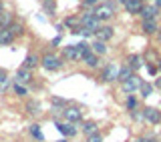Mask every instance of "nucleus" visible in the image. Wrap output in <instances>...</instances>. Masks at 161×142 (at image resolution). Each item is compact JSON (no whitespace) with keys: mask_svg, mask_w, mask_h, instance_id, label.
<instances>
[{"mask_svg":"<svg viewBox=\"0 0 161 142\" xmlns=\"http://www.w3.org/2000/svg\"><path fill=\"white\" fill-rule=\"evenodd\" d=\"M12 22H14L12 12H8V10H0V30H2V28H8Z\"/></svg>","mask_w":161,"mask_h":142,"instance_id":"nucleus-20","label":"nucleus"},{"mask_svg":"<svg viewBox=\"0 0 161 142\" xmlns=\"http://www.w3.org/2000/svg\"><path fill=\"white\" fill-rule=\"evenodd\" d=\"M57 130H58L60 134L69 136V138L77 136V132H79V128H77V126H75L73 122H67V120H57Z\"/></svg>","mask_w":161,"mask_h":142,"instance_id":"nucleus-8","label":"nucleus"},{"mask_svg":"<svg viewBox=\"0 0 161 142\" xmlns=\"http://www.w3.org/2000/svg\"><path fill=\"white\" fill-rule=\"evenodd\" d=\"M80 24H83L85 28H91L93 32H97V30L103 26V22L95 16V12H91V10H85L83 14H80Z\"/></svg>","mask_w":161,"mask_h":142,"instance_id":"nucleus-4","label":"nucleus"},{"mask_svg":"<svg viewBox=\"0 0 161 142\" xmlns=\"http://www.w3.org/2000/svg\"><path fill=\"white\" fill-rule=\"evenodd\" d=\"M143 118L151 126H157V124H161V110L153 108V106H147V108H143Z\"/></svg>","mask_w":161,"mask_h":142,"instance_id":"nucleus-7","label":"nucleus"},{"mask_svg":"<svg viewBox=\"0 0 161 142\" xmlns=\"http://www.w3.org/2000/svg\"><path fill=\"white\" fill-rule=\"evenodd\" d=\"M139 14H141L143 20H155L157 14H159V6H157V4H145V6L141 8Z\"/></svg>","mask_w":161,"mask_h":142,"instance_id":"nucleus-11","label":"nucleus"},{"mask_svg":"<svg viewBox=\"0 0 161 142\" xmlns=\"http://www.w3.org/2000/svg\"><path fill=\"white\" fill-rule=\"evenodd\" d=\"M125 106H127V110H129V112L137 110V108H139V98H137L135 94H129V96H127V102H125Z\"/></svg>","mask_w":161,"mask_h":142,"instance_id":"nucleus-27","label":"nucleus"},{"mask_svg":"<svg viewBox=\"0 0 161 142\" xmlns=\"http://www.w3.org/2000/svg\"><path fill=\"white\" fill-rule=\"evenodd\" d=\"M26 112L30 116H38L40 112H42V106H40L38 100H28L26 102Z\"/></svg>","mask_w":161,"mask_h":142,"instance_id":"nucleus-21","label":"nucleus"},{"mask_svg":"<svg viewBox=\"0 0 161 142\" xmlns=\"http://www.w3.org/2000/svg\"><path fill=\"white\" fill-rule=\"evenodd\" d=\"M50 104H54L57 108H67L69 102L64 98H60V96H50Z\"/></svg>","mask_w":161,"mask_h":142,"instance_id":"nucleus-32","label":"nucleus"},{"mask_svg":"<svg viewBox=\"0 0 161 142\" xmlns=\"http://www.w3.org/2000/svg\"><path fill=\"white\" fill-rule=\"evenodd\" d=\"M64 26H69V30L73 32L75 28H80L83 24H80V16H69L64 18Z\"/></svg>","mask_w":161,"mask_h":142,"instance_id":"nucleus-25","label":"nucleus"},{"mask_svg":"<svg viewBox=\"0 0 161 142\" xmlns=\"http://www.w3.org/2000/svg\"><path fill=\"white\" fill-rule=\"evenodd\" d=\"M77 50H79V54H80V58H83V60H85V56H89V54L93 52L91 44H87V42H79L77 44Z\"/></svg>","mask_w":161,"mask_h":142,"instance_id":"nucleus-29","label":"nucleus"},{"mask_svg":"<svg viewBox=\"0 0 161 142\" xmlns=\"http://www.w3.org/2000/svg\"><path fill=\"white\" fill-rule=\"evenodd\" d=\"M133 74H135L133 70H131L127 64H123V66H119V78H117V82H125V80H129Z\"/></svg>","mask_w":161,"mask_h":142,"instance_id":"nucleus-23","label":"nucleus"},{"mask_svg":"<svg viewBox=\"0 0 161 142\" xmlns=\"http://www.w3.org/2000/svg\"><path fill=\"white\" fill-rule=\"evenodd\" d=\"M153 86H155V88H159V90H161V76H159V78H155V82H153Z\"/></svg>","mask_w":161,"mask_h":142,"instance_id":"nucleus-40","label":"nucleus"},{"mask_svg":"<svg viewBox=\"0 0 161 142\" xmlns=\"http://www.w3.org/2000/svg\"><path fill=\"white\" fill-rule=\"evenodd\" d=\"M12 88H14V94L20 96V98H26V96H28V90H26V86H24V84L14 82V84H12Z\"/></svg>","mask_w":161,"mask_h":142,"instance_id":"nucleus-31","label":"nucleus"},{"mask_svg":"<svg viewBox=\"0 0 161 142\" xmlns=\"http://www.w3.org/2000/svg\"><path fill=\"white\" fill-rule=\"evenodd\" d=\"M101 82H105V84H111V82H117V78H119V66L115 62H109V64H105L103 70H101Z\"/></svg>","mask_w":161,"mask_h":142,"instance_id":"nucleus-3","label":"nucleus"},{"mask_svg":"<svg viewBox=\"0 0 161 142\" xmlns=\"http://www.w3.org/2000/svg\"><path fill=\"white\" fill-rule=\"evenodd\" d=\"M159 24L157 20H141V32L143 34H157Z\"/></svg>","mask_w":161,"mask_h":142,"instance_id":"nucleus-14","label":"nucleus"},{"mask_svg":"<svg viewBox=\"0 0 161 142\" xmlns=\"http://www.w3.org/2000/svg\"><path fill=\"white\" fill-rule=\"evenodd\" d=\"M0 10H4V0H0Z\"/></svg>","mask_w":161,"mask_h":142,"instance_id":"nucleus-42","label":"nucleus"},{"mask_svg":"<svg viewBox=\"0 0 161 142\" xmlns=\"http://www.w3.org/2000/svg\"><path fill=\"white\" fill-rule=\"evenodd\" d=\"M83 2L87 4V6H93V8H95V6H97V4H99L97 0H83Z\"/></svg>","mask_w":161,"mask_h":142,"instance_id":"nucleus-39","label":"nucleus"},{"mask_svg":"<svg viewBox=\"0 0 161 142\" xmlns=\"http://www.w3.org/2000/svg\"><path fill=\"white\" fill-rule=\"evenodd\" d=\"M157 40H159V42H161V32H159V34H157Z\"/></svg>","mask_w":161,"mask_h":142,"instance_id":"nucleus-45","label":"nucleus"},{"mask_svg":"<svg viewBox=\"0 0 161 142\" xmlns=\"http://www.w3.org/2000/svg\"><path fill=\"white\" fill-rule=\"evenodd\" d=\"M143 6H145L143 0H129V2L125 4V10H127V14H139Z\"/></svg>","mask_w":161,"mask_h":142,"instance_id":"nucleus-17","label":"nucleus"},{"mask_svg":"<svg viewBox=\"0 0 161 142\" xmlns=\"http://www.w3.org/2000/svg\"><path fill=\"white\" fill-rule=\"evenodd\" d=\"M125 64H127V66H129L131 70H133L135 74H137V70H141V68L145 66V60L141 58L139 54H129V56L125 58Z\"/></svg>","mask_w":161,"mask_h":142,"instance_id":"nucleus-10","label":"nucleus"},{"mask_svg":"<svg viewBox=\"0 0 161 142\" xmlns=\"http://www.w3.org/2000/svg\"><path fill=\"white\" fill-rule=\"evenodd\" d=\"M80 132H83L85 136H91V134L99 132V124L95 122V120H85V122L80 124Z\"/></svg>","mask_w":161,"mask_h":142,"instance_id":"nucleus-16","label":"nucleus"},{"mask_svg":"<svg viewBox=\"0 0 161 142\" xmlns=\"http://www.w3.org/2000/svg\"><path fill=\"white\" fill-rule=\"evenodd\" d=\"M14 82H20V84H30L32 82V70H28V68H24V66H20L16 70V80Z\"/></svg>","mask_w":161,"mask_h":142,"instance_id":"nucleus-13","label":"nucleus"},{"mask_svg":"<svg viewBox=\"0 0 161 142\" xmlns=\"http://www.w3.org/2000/svg\"><path fill=\"white\" fill-rule=\"evenodd\" d=\"M42 8H44V12H47L48 16H53V14H54V8H57V4H54V0H44Z\"/></svg>","mask_w":161,"mask_h":142,"instance_id":"nucleus-34","label":"nucleus"},{"mask_svg":"<svg viewBox=\"0 0 161 142\" xmlns=\"http://www.w3.org/2000/svg\"><path fill=\"white\" fill-rule=\"evenodd\" d=\"M119 2H121V4H123V6H125V4H127V2H129V0H119Z\"/></svg>","mask_w":161,"mask_h":142,"instance_id":"nucleus-43","label":"nucleus"},{"mask_svg":"<svg viewBox=\"0 0 161 142\" xmlns=\"http://www.w3.org/2000/svg\"><path fill=\"white\" fill-rule=\"evenodd\" d=\"M145 68H147V72L151 76H157L159 74V70H157V64H145Z\"/></svg>","mask_w":161,"mask_h":142,"instance_id":"nucleus-36","label":"nucleus"},{"mask_svg":"<svg viewBox=\"0 0 161 142\" xmlns=\"http://www.w3.org/2000/svg\"><path fill=\"white\" fill-rule=\"evenodd\" d=\"M63 60H69V62H79V60H83L80 54H79V50H77V44H69V46L63 48Z\"/></svg>","mask_w":161,"mask_h":142,"instance_id":"nucleus-9","label":"nucleus"},{"mask_svg":"<svg viewBox=\"0 0 161 142\" xmlns=\"http://www.w3.org/2000/svg\"><path fill=\"white\" fill-rule=\"evenodd\" d=\"M155 4H157V6L161 8V0H155Z\"/></svg>","mask_w":161,"mask_h":142,"instance_id":"nucleus-44","label":"nucleus"},{"mask_svg":"<svg viewBox=\"0 0 161 142\" xmlns=\"http://www.w3.org/2000/svg\"><path fill=\"white\" fill-rule=\"evenodd\" d=\"M83 62H85V66H87V68H99L103 60H101V56H97L95 52H91L89 56H85V60H83Z\"/></svg>","mask_w":161,"mask_h":142,"instance_id":"nucleus-19","label":"nucleus"},{"mask_svg":"<svg viewBox=\"0 0 161 142\" xmlns=\"http://www.w3.org/2000/svg\"><path fill=\"white\" fill-rule=\"evenodd\" d=\"M22 66L28 68V70H34L36 66H40V56H36L34 52H28L26 58H24V62H22Z\"/></svg>","mask_w":161,"mask_h":142,"instance_id":"nucleus-15","label":"nucleus"},{"mask_svg":"<svg viewBox=\"0 0 161 142\" xmlns=\"http://www.w3.org/2000/svg\"><path fill=\"white\" fill-rule=\"evenodd\" d=\"M145 60H147L145 64H157L159 56H157V52H155V50H147V52H145Z\"/></svg>","mask_w":161,"mask_h":142,"instance_id":"nucleus-33","label":"nucleus"},{"mask_svg":"<svg viewBox=\"0 0 161 142\" xmlns=\"http://www.w3.org/2000/svg\"><path fill=\"white\" fill-rule=\"evenodd\" d=\"M155 92V86L151 84V82H141V88H139V94H141V98H149L151 94Z\"/></svg>","mask_w":161,"mask_h":142,"instance_id":"nucleus-22","label":"nucleus"},{"mask_svg":"<svg viewBox=\"0 0 161 142\" xmlns=\"http://www.w3.org/2000/svg\"><path fill=\"white\" fill-rule=\"evenodd\" d=\"M14 40H16V36H14L8 28H2V30H0V46H10Z\"/></svg>","mask_w":161,"mask_h":142,"instance_id":"nucleus-18","label":"nucleus"},{"mask_svg":"<svg viewBox=\"0 0 161 142\" xmlns=\"http://www.w3.org/2000/svg\"><path fill=\"white\" fill-rule=\"evenodd\" d=\"M10 86V78L6 74V70L0 68V92H6V88Z\"/></svg>","mask_w":161,"mask_h":142,"instance_id":"nucleus-28","label":"nucleus"},{"mask_svg":"<svg viewBox=\"0 0 161 142\" xmlns=\"http://www.w3.org/2000/svg\"><path fill=\"white\" fill-rule=\"evenodd\" d=\"M113 36H115V28L113 26H101L97 32H95V38L101 40V42H109Z\"/></svg>","mask_w":161,"mask_h":142,"instance_id":"nucleus-12","label":"nucleus"},{"mask_svg":"<svg viewBox=\"0 0 161 142\" xmlns=\"http://www.w3.org/2000/svg\"><path fill=\"white\" fill-rule=\"evenodd\" d=\"M157 70H159V74H161V58L157 60Z\"/></svg>","mask_w":161,"mask_h":142,"instance_id":"nucleus-41","label":"nucleus"},{"mask_svg":"<svg viewBox=\"0 0 161 142\" xmlns=\"http://www.w3.org/2000/svg\"><path fill=\"white\" fill-rule=\"evenodd\" d=\"M8 30L14 34V36H22V34H24V24L22 22H12L8 26Z\"/></svg>","mask_w":161,"mask_h":142,"instance_id":"nucleus-30","label":"nucleus"},{"mask_svg":"<svg viewBox=\"0 0 161 142\" xmlns=\"http://www.w3.org/2000/svg\"><path fill=\"white\" fill-rule=\"evenodd\" d=\"M87 142H103V134H101V132L91 134V136H87Z\"/></svg>","mask_w":161,"mask_h":142,"instance_id":"nucleus-35","label":"nucleus"},{"mask_svg":"<svg viewBox=\"0 0 161 142\" xmlns=\"http://www.w3.org/2000/svg\"><path fill=\"white\" fill-rule=\"evenodd\" d=\"M91 48H93V52L97 54V56H103V54L107 52V42H101V40H95V42L91 44Z\"/></svg>","mask_w":161,"mask_h":142,"instance_id":"nucleus-26","label":"nucleus"},{"mask_svg":"<svg viewBox=\"0 0 161 142\" xmlns=\"http://www.w3.org/2000/svg\"><path fill=\"white\" fill-rule=\"evenodd\" d=\"M63 120L73 122V124L80 122V120H83V108H79V106H67V108L63 110Z\"/></svg>","mask_w":161,"mask_h":142,"instance_id":"nucleus-6","label":"nucleus"},{"mask_svg":"<svg viewBox=\"0 0 161 142\" xmlns=\"http://www.w3.org/2000/svg\"><path fill=\"white\" fill-rule=\"evenodd\" d=\"M141 82H143V78L137 74H133L129 80H125V82H121V88H123L125 94H137L139 88H141Z\"/></svg>","mask_w":161,"mask_h":142,"instance_id":"nucleus-5","label":"nucleus"},{"mask_svg":"<svg viewBox=\"0 0 161 142\" xmlns=\"http://www.w3.org/2000/svg\"><path fill=\"white\" fill-rule=\"evenodd\" d=\"M63 64H64L63 56H58V54H54V52H44L42 56H40V66L44 70H48V72H57V70L63 68Z\"/></svg>","mask_w":161,"mask_h":142,"instance_id":"nucleus-1","label":"nucleus"},{"mask_svg":"<svg viewBox=\"0 0 161 142\" xmlns=\"http://www.w3.org/2000/svg\"><path fill=\"white\" fill-rule=\"evenodd\" d=\"M28 132H30V136H32V138H36L38 142H42L44 140V136H42V130H40V124H30L28 126Z\"/></svg>","mask_w":161,"mask_h":142,"instance_id":"nucleus-24","label":"nucleus"},{"mask_svg":"<svg viewBox=\"0 0 161 142\" xmlns=\"http://www.w3.org/2000/svg\"><path fill=\"white\" fill-rule=\"evenodd\" d=\"M137 142H157V140H155V138H147V136H139Z\"/></svg>","mask_w":161,"mask_h":142,"instance_id":"nucleus-38","label":"nucleus"},{"mask_svg":"<svg viewBox=\"0 0 161 142\" xmlns=\"http://www.w3.org/2000/svg\"><path fill=\"white\" fill-rule=\"evenodd\" d=\"M93 12L101 22H107V20H111L115 16V6H113V2H101V4L95 6Z\"/></svg>","mask_w":161,"mask_h":142,"instance_id":"nucleus-2","label":"nucleus"},{"mask_svg":"<svg viewBox=\"0 0 161 142\" xmlns=\"http://www.w3.org/2000/svg\"><path fill=\"white\" fill-rule=\"evenodd\" d=\"M57 142H67V140H57Z\"/></svg>","mask_w":161,"mask_h":142,"instance_id":"nucleus-46","label":"nucleus"},{"mask_svg":"<svg viewBox=\"0 0 161 142\" xmlns=\"http://www.w3.org/2000/svg\"><path fill=\"white\" fill-rule=\"evenodd\" d=\"M131 118H135V120H145L141 110H133V112H131Z\"/></svg>","mask_w":161,"mask_h":142,"instance_id":"nucleus-37","label":"nucleus"}]
</instances>
